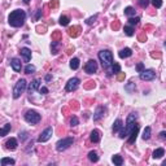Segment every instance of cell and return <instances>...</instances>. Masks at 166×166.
Segmentation results:
<instances>
[{"label": "cell", "mask_w": 166, "mask_h": 166, "mask_svg": "<svg viewBox=\"0 0 166 166\" xmlns=\"http://www.w3.org/2000/svg\"><path fill=\"white\" fill-rule=\"evenodd\" d=\"M40 120H42L40 114L38 112H35V110H27L26 114H25V121L29 122V123H31V124L39 123Z\"/></svg>", "instance_id": "8992f818"}, {"label": "cell", "mask_w": 166, "mask_h": 166, "mask_svg": "<svg viewBox=\"0 0 166 166\" xmlns=\"http://www.w3.org/2000/svg\"><path fill=\"white\" fill-rule=\"evenodd\" d=\"M99 60H100L101 65H103L104 69H109L110 66L114 64V61H113V55L110 51H108V49H103V51L99 52Z\"/></svg>", "instance_id": "3957f363"}, {"label": "cell", "mask_w": 166, "mask_h": 166, "mask_svg": "<svg viewBox=\"0 0 166 166\" xmlns=\"http://www.w3.org/2000/svg\"><path fill=\"white\" fill-rule=\"evenodd\" d=\"M24 3H25V4H29V3H30V0H24Z\"/></svg>", "instance_id": "7dc6e473"}, {"label": "cell", "mask_w": 166, "mask_h": 166, "mask_svg": "<svg viewBox=\"0 0 166 166\" xmlns=\"http://www.w3.org/2000/svg\"><path fill=\"white\" fill-rule=\"evenodd\" d=\"M100 138H101V135H100V131H99V130H92V131H91L90 140L92 143H99L100 142Z\"/></svg>", "instance_id": "2e32d148"}, {"label": "cell", "mask_w": 166, "mask_h": 166, "mask_svg": "<svg viewBox=\"0 0 166 166\" xmlns=\"http://www.w3.org/2000/svg\"><path fill=\"white\" fill-rule=\"evenodd\" d=\"M160 139H161V140H166V131H161V132H160Z\"/></svg>", "instance_id": "7bdbcfd3"}, {"label": "cell", "mask_w": 166, "mask_h": 166, "mask_svg": "<svg viewBox=\"0 0 166 166\" xmlns=\"http://www.w3.org/2000/svg\"><path fill=\"white\" fill-rule=\"evenodd\" d=\"M139 21H140L139 17H130V18H129V24L131 25V26H134V25H138V24H139Z\"/></svg>", "instance_id": "836d02e7"}, {"label": "cell", "mask_w": 166, "mask_h": 166, "mask_svg": "<svg viewBox=\"0 0 166 166\" xmlns=\"http://www.w3.org/2000/svg\"><path fill=\"white\" fill-rule=\"evenodd\" d=\"M26 21V13L22 9H16L8 17V24L12 27H21Z\"/></svg>", "instance_id": "6da1fadb"}, {"label": "cell", "mask_w": 166, "mask_h": 166, "mask_svg": "<svg viewBox=\"0 0 166 166\" xmlns=\"http://www.w3.org/2000/svg\"><path fill=\"white\" fill-rule=\"evenodd\" d=\"M164 154H165V149L164 148H157L156 151L153 152V158L154 160H158V158H161Z\"/></svg>", "instance_id": "7402d4cb"}, {"label": "cell", "mask_w": 166, "mask_h": 166, "mask_svg": "<svg viewBox=\"0 0 166 166\" xmlns=\"http://www.w3.org/2000/svg\"><path fill=\"white\" fill-rule=\"evenodd\" d=\"M123 31H124V34H126L127 37H132V35L135 34V33H134V29H132L131 25H130V26H124Z\"/></svg>", "instance_id": "4dcf8cb0"}, {"label": "cell", "mask_w": 166, "mask_h": 166, "mask_svg": "<svg viewBox=\"0 0 166 166\" xmlns=\"http://www.w3.org/2000/svg\"><path fill=\"white\" fill-rule=\"evenodd\" d=\"M124 15L129 16V17H134L135 16V9L132 7H126L124 8Z\"/></svg>", "instance_id": "f1b7e54d"}, {"label": "cell", "mask_w": 166, "mask_h": 166, "mask_svg": "<svg viewBox=\"0 0 166 166\" xmlns=\"http://www.w3.org/2000/svg\"><path fill=\"white\" fill-rule=\"evenodd\" d=\"M10 66H12V69H13L15 71H21V68H22L21 60L17 59V57L12 59V60H10Z\"/></svg>", "instance_id": "5bb4252c"}, {"label": "cell", "mask_w": 166, "mask_h": 166, "mask_svg": "<svg viewBox=\"0 0 166 166\" xmlns=\"http://www.w3.org/2000/svg\"><path fill=\"white\" fill-rule=\"evenodd\" d=\"M139 78L142 81H153L156 78V73H154L153 69H144L142 73H139Z\"/></svg>", "instance_id": "52a82bcc"}, {"label": "cell", "mask_w": 166, "mask_h": 166, "mask_svg": "<svg viewBox=\"0 0 166 166\" xmlns=\"http://www.w3.org/2000/svg\"><path fill=\"white\" fill-rule=\"evenodd\" d=\"M136 120H138V114H136V113H130L129 117H127L124 129L122 127V130L120 131V138H121V139H124V138H127L130 134H131L132 129L136 126V123H135V122H136Z\"/></svg>", "instance_id": "7a4b0ae2"}, {"label": "cell", "mask_w": 166, "mask_h": 166, "mask_svg": "<svg viewBox=\"0 0 166 166\" xmlns=\"http://www.w3.org/2000/svg\"><path fill=\"white\" fill-rule=\"evenodd\" d=\"M52 134H53V129H52L51 126L47 127V129L40 134V136L38 138V142H39V143H46V142H48V140L51 139Z\"/></svg>", "instance_id": "9c48e42d"}, {"label": "cell", "mask_w": 166, "mask_h": 166, "mask_svg": "<svg viewBox=\"0 0 166 166\" xmlns=\"http://www.w3.org/2000/svg\"><path fill=\"white\" fill-rule=\"evenodd\" d=\"M77 30H79V27H71V29H69V35H70V37H73V38L78 37L79 33L77 31Z\"/></svg>", "instance_id": "1f68e13d"}, {"label": "cell", "mask_w": 166, "mask_h": 166, "mask_svg": "<svg viewBox=\"0 0 166 166\" xmlns=\"http://www.w3.org/2000/svg\"><path fill=\"white\" fill-rule=\"evenodd\" d=\"M5 145H7V149L15 151L18 145V142H17V139H15V138H10V139H8L7 142H5Z\"/></svg>", "instance_id": "9a60e30c"}, {"label": "cell", "mask_w": 166, "mask_h": 166, "mask_svg": "<svg viewBox=\"0 0 166 166\" xmlns=\"http://www.w3.org/2000/svg\"><path fill=\"white\" fill-rule=\"evenodd\" d=\"M26 87H27V82L25 81V79H20V81L15 84V88H13V98L18 99L22 93L25 92Z\"/></svg>", "instance_id": "277c9868"}, {"label": "cell", "mask_w": 166, "mask_h": 166, "mask_svg": "<svg viewBox=\"0 0 166 166\" xmlns=\"http://www.w3.org/2000/svg\"><path fill=\"white\" fill-rule=\"evenodd\" d=\"M51 79H52V75H51V74H48V75H46V81H47V82H49V81H51Z\"/></svg>", "instance_id": "bcb514c9"}, {"label": "cell", "mask_w": 166, "mask_h": 166, "mask_svg": "<svg viewBox=\"0 0 166 166\" xmlns=\"http://www.w3.org/2000/svg\"><path fill=\"white\" fill-rule=\"evenodd\" d=\"M135 88H136V86H135V83H134V82H129L126 86H124V90H126L129 93L134 92V91H135Z\"/></svg>", "instance_id": "4316f807"}, {"label": "cell", "mask_w": 166, "mask_h": 166, "mask_svg": "<svg viewBox=\"0 0 166 166\" xmlns=\"http://www.w3.org/2000/svg\"><path fill=\"white\" fill-rule=\"evenodd\" d=\"M74 143V138L69 136V138H64V139H60L59 142L56 143V149L59 152H62V151H66L70 145H73Z\"/></svg>", "instance_id": "5b68a950"}, {"label": "cell", "mask_w": 166, "mask_h": 166, "mask_svg": "<svg viewBox=\"0 0 166 166\" xmlns=\"http://www.w3.org/2000/svg\"><path fill=\"white\" fill-rule=\"evenodd\" d=\"M132 55V51L131 48H123L120 51V53H118V56L121 57V59H127V57H130Z\"/></svg>", "instance_id": "ffe728a7"}, {"label": "cell", "mask_w": 166, "mask_h": 166, "mask_svg": "<svg viewBox=\"0 0 166 166\" xmlns=\"http://www.w3.org/2000/svg\"><path fill=\"white\" fill-rule=\"evenodd\" d=\"M112 161H113V164L117 165V166H121V165L123 164V158L120 156V154H116V156H113L112 157Z\"/></svg>", "instance_id": "cb8c5ba5"}, {"label": "cell", "mask_w": 166, "mask_h": 166, "mask_svg": "<svg viewBox=\"0 0 166 166\" xmlns=\"http://www.w3.org/2000/svg\"><path fill=\"white\" fill-rule=\"evenodd\" d=\"M124 77H126V74H124V73H121L120 75L117 77V79H118V81H123V79H124Z\"/></svg>", "instance_id": "ee69618b"}, {"label": "cell", "mask_w": 166, "mask_h": 166, "mask_svg": "<svg viewBox=\"0 0 166 166\" xmlns=\"http://www.w3.org/2000/svg\"><path fill=\"white\" fill-rule=\"evenodd\" d=\"M20 52H21L22 57H24L25 62H29L30 59H31V51H30L29 48H26V47H24V48H21Z\"/></svg>", "instance_id": "e0dca14e"}, {"label": "cell", "mask_w": 166, "mask_h": 166, "mask_svg": "<svg viewBox=\"0 0 166 166\" xmlns=\"http://www.w3.org/2000/svg\"><path fill=\"white\" fill-rule=\"evenodd\" d=\"M165 47H166V42H165Z\"/></svg>", "instance_id": "681fc988"}, {"label": "cell", "mask_w": 166, "mask_h": 166, "mask_svg": "<svg viewBox=\"0 0 166 166\" xmlns=\"http://www.w3.org/2000/svg\"><path fill=\"white\" fill-rule=\"evenodd\" d=\"M143 70H144V64H143V62H139V64L136 65V71H138V73H142Z\"/></svg>", "instance_id": "60d3db41"}, {"label": "cell", "mask_w": 166, "mask_h": 166, "mask_svg": "<svg viewBox=\"0 0 166 166\" xmlns=\"http://www.w3.org/2000/svg\"><path fill=\"white\" fill-rule=\"evenodd\" d=\"M59 22H60V25H61V26H68L69 22H70V18H69L68 16H61Z\"/></svg>", "instance_id": "f546056e"}, {"label": "cell", "mask_w": 166, "mask_h": 166, "mask_svg": "<svg viewBox=\"0 0 166 166\" xmlns=\"http://www.w3.org/2000/svg\"><path fill=\"white\" fill-rule=\"evenodd\" d=\"M151 131H152V129L149 126H147L144 129V132H143V135H142L143 140H148L149 138H151Z\"/></svg>", "instance_id": "83f0119b"}, {"label": "cell", "mask_w": 166, "mask_h": 166, "mask_svg": "<svg viewBox=\"0 0 166 166\" xmlns=\"http://www.w3.org/2000/svg\"><path fill=\"white\" fill-rule=\"evenodd\" d=\"M96 20H98V15H95V16H92V17H90L88 20H86V24H87V25H92Z\"/></svg>", "instance_id": "f35d334b"}, {"label": "cell", "mask_w": 166, "mask_h": 166, "mask_svg": "<svg viewBox=\"0 0 166 166\" xmlns=\"http://www.w3.org/2000/svg\"><path fill=\"white\" fill-rule=\"evenodd\" d=\"M78 123H79L78 117H75V116H73V117H71V120H70V126H71V127H75Z\"/></svg>", "instance_id": "d590c367"}, {"label": "cell", "mask_w": 166, "mask_h": 166, "mask_svg": "<svg viewBox=\"0 0 166 166\" xmlns=\"http://www.w3.org/2000/svg\"><path fill=\"white\" fill-rule=\"evenodd\" d=\"M40 88V79H34L31 83H29V87H27V90H29L30 93H33L34 91L39 90Z\"/></svg>", "instance_id": "4fadbf2b"}, {"label": "cell", "mask_w": 166, "mask_h": 166, "mask_svg": "<svg viewBox=\"0 0 166 166\" xmlns=\"http://www.w3.org/2000/svg\"><path fill=\"white\" fill-rule=\"evenodd\" d=\"M34 71H35V66L27 64L26 68H25V73H26V74H31V73H34Z\"/></svg>", "instance_id": "d6a6232c"}, {"label": "cell", "mask_w": 166, "mask_h": 166, "mask_svg": "<svg viewBox=\"0 0 166 166\" xmlns=\"http://www.w3.org/2000/svg\"><path fill=\"white\" fill-rule=\"evenodd\" d=\"M122 127H123V122H122V120H116L114 121V123H113V132H120L121 130H122Z\"/></svg>", "instance_id": "d6986e66"}, {"label": "cell", "mask_w": 166, "mask_h": 166, "mask_svg": "<svg viewBox=\"0 0 166 166\" xmlns=\"http://www.w3.org/2000/svg\"><path fill=\"white\" fill-rule=\"evenodd\" d=\"M40 16H42V9H38V12H37V16H35V20H39L40 18Z\"/></svg>", "instance_id": "f6af8a7d"}, {"label": "cell", "mask_w": 166, "mask_h": 166, "mask_svg": "<svg viewBox=\"0 0 166 166\" xmlns=\"http://www.w3.org/2000/svg\"><path fill=\"white\" fill-rule=\"evenodd\" d=\"M84 71L87 74H93L98 71V62L95 60H90L87 64L84 65Z\"/></svg>", "instance_id": "30bf717a"}, {"label": "cell", "mask_w": 166, "mask_h": 166, "mask_svg": "<svg viewBox=\"0 0 166 166\" xmlns=\"http://www.w3.org/2000/svg\"><path fill=\"white\" fill-rule=\"evenodd\" d=\"M105 107H98L95 110V113H93V121H100L101 118L104 117L105 114Z\"/></svg>", "instance_id": "7c38bea8"}, {"label": "cell", "mask_w": 166, "mask_h": 166, "mask_svg": "<svg viewBox=\"0 0 166 166\" xmlns=\"http://www.w3.org/2000/svg\"><path fill=\"white\" fill-rule=\"evenodd\" d=\"M88 160H90L91 162H98V161H99V156H98V153H96L95 151H91L90 153H88Z\"/></svg>", "instance_id": "d4e9b609"}, {"label": "cell", "mask_w": 166, "mask_h": 166, "mask_svg": "<svg viewBox=\"0 0 166 166\" xmlns=\"http://www.w3.org/2000/svg\"><path fill=\"white\" fill-rule=\"evenodd\" d=\"M18 136H20V140H21V142H25V140L27 139V132H26V131H22V132H20V134H18Z\"/></svg>", "instance_id": "ab89813d"}, {"label": "cell", "mask_w": 166, "mask_h": 166, "mask_svg": "<svg viewBox=\"0 0 166 166\" xmlns=\"http://www.w3.org/2000/svg\"><path fill=\"white\" fill-rule=\"evenodd\" d=\"M114 73V74H118V73H121V66H120V64H117V62H114L112 66H110L109 69H108V75H112V74Z\"/></svg>", "instance_id": "ac0fdd59"}, {"label": "cell", "mask_w": 166, "mask_h": 166, "mask_svg": "<svg viewBox=\"0 0 166 166\" xmlns=\"http://www.w3.org/2000/svg\"><path fill=\"white\" fill-rule=\"evenodd\" d=\"M10 129H12V126H10V123H7L4 127H3L1 130H0V136H5V135H7L8 132L10 131Z\"/></svg>", "instance_id": "484cf974"}, {"label": "cell", "mask_w": 166, "mask_h": 166, "mask_svg": "<svg viewBox=\"0 0 166 166\" xmlns=\"http://www.w3.org/2000/svg\"><path fill=\"white\" fill-rule=\"evenodd\" d=\"M79 84H81V79L79 78H71V79H69L68 81V83H66L65 90L68 91V92H73V91H75L77 88L79 87Z\"/></svg>", "instance_id": "ba28073f"}, {"label": "cell", "mask_w": 166, "mask_h": 166, "mask_svg": "<svg viewBox=\"0 0 166 166\" xmlns=\"http://www.w3.org/2000/svg\"><path fill=\"white\" fill-rule=\"evenodd\" d=\"M149 1H151V0H138V4H139L142 8H147L149 4Z\"/></svg>", "instance_id": "8d00e7d4"}, {"label": "cell", "mask_w": 166, "mask_h": 166, "mask_svg": "<svg viewBox=\"0 0 166 166\" xmlns=\"http://www.w3.org/2000/svg\"><path fill=\"white\" fill-rule=\"evenodd\" d=\"M59 42H52V44H51V49H52V53L53 55H56L57 53V47H59Z\"/></svg>", "instance_id": "e575fe53"}, {"label": "cell", "mask_w": 166, "mask_h": 166, "mask_svg": "<svg viewBox=\"0 0 166 166\" xmlns=\"http://www.w3.org/2000/svg\"><path fill=\"white\" fill-rule=\"evenodd\" d=\"M162 165H164V166H166V160H165L164 162H162Z\"/></svg>", "instance_id": "c3c4849f"}, {"label": "cell", "mask_w": 166, "mask_h": 166, "mask_svg": "<svg viewBox=\"0 0 166 166\" xmlns=\"http://www.w3.org/2000/svg\"><path fill=\"white\" fill-rule=\"evenodd\" d=\"M39 92L43 93V95H46V93H48V88H47V87H40L39 88Z\"/></svg>", "instance_id": "b9f144b4"}, {"label": "cell", "mask_w": 166, "mask_h": 166, "mask_svg": "<svg viewBox=\"0 0 166 166\" xmlns=\"http://www.w3.org/2000/svg\"><path fill=\"white\" fill-rule=\"evenodd\" d=\"M1 166H7V165H15L16 161L13 158H9V157H3L1 161H0Z\"/></svg>", "instance_id": "603a6c76"}, {"label": "cell", "mask_w": 166, "mask_h": 166, "mask_svg": "<svg viewBox=\"0 0 166 166\" xmlns=\"http://www.w3.org/2000/svg\"><path fill=\"white\" fill-rule=\"evenodd\" d=\"M79 59H77V57H73V59L70 60V62H69V66H70V69H73V70H77V69L79 68Z\"/></svg>", "instance_id": "44dd1931"}, {"label": "cell", "mask_w": 166, "mask_h": 166, "mask_svg": "<svg viewBox=\"0 0 166 166\" xmlns=\"http://www.w3.org/2000/svg\"><path fill=\"white\" fill-rule=\"evenodd\" d=\"M151 3L153 4L154 8H161L162 7V0H151Z\"/></svg>", "instance_id": "74e56055"}, {"label": "cell", "mask_w": 166, "mask_h": 166, "mask_svg": "<svg viewBox=\"0 0 166 166\" xmlns=\"http://www.w3.org/2000/svg\"><path fill=\"white\" fill-rule=\"evenodd\" d=\"M138 134H139V124H136V126L132 129L131 134L129 135V140H127V143H129V144H134L135 140H136V138H138Z\"/></svg>", "instance_id": "8fae6325"}]
</instances>
